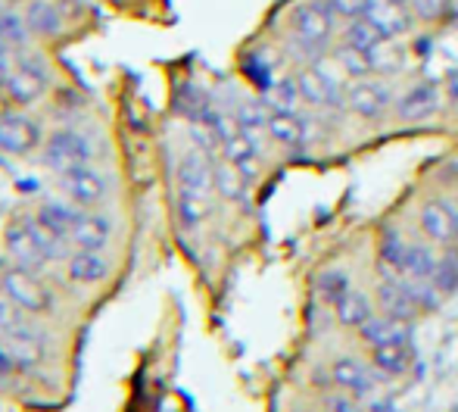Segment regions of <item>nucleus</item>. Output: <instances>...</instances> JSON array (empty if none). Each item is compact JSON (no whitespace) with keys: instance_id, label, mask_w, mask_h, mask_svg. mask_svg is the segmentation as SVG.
Here are the masks:
<instances>
[{"instance_id":"nucleus-1","label":"nucleus","mask_w":458,"mask_h":412,"mask_svg":"<svg viewBox=\"0 0 458 412\" xmlns=\"http://www.w3.org/2000/svg\"><path fill=\"white\" fill-rule=\"evenodd\" d=\"M340 25L344 22L337 19L327 0H309V4H300L290 13V38L321 50V54H325L327 41L337 35Z\"/></svg>"},{"instance_id":"nucleus-2","label":"nucleus","mask_w":458,"mask_h":412,"mask_svg":"<svg viewBox=\"0 0 458 412\" xmlns=\"http://www.w3.org/2000/svg\"><path fill=\"white\" fill-rule=\"evenodd\" d=\"M44 163L54 172H60V176L69 169H79V166H91L94 163L91 138L75 132V128H60L44 144Z\"/></svg>"},{"instance_id":"nucleus-3","label":"nucleus","mask_w":458,"mask_h":412,"mask_svg":"<svg viewBox=\"0 0 458 412\" xmlns=\"http://www.w3.org/2000/svg\"><path fill=\"white\" fill-rule=\"evenodd\" d=\"M4 91L16 107H29V103H35L47 91V69H44L41 60H35V56H22V60H16V66L10 69V75H6Z\"/></svg>"},{"instance_id":"nucleus-4","label":"nucleus","mask_w":458,"mask_h":412,"mask_svg":"<svg viewBox=\"0 0 458 412\" xmlns=\"http://www.w3.org/2000/svg\"><path fill=\"white\" fill-rule=\"evenodd\" d=\"M0 285L10 291V297L16 300L25 313H47V309L54 306V297H50L47 288L31 275V269L19 266V262L13 269H6Z\"/></svg>"},{"instance_id":"nucleus-5","label":"nucleus","mask_w":458,"mask_h":412,"mask_svg":"<svg viewBox=\"0 0 458 412\" xmlns=\"http://www.w3.org/2000/svg\"><path fill=\"white\" fill-rule=\"evenodd\" d=\"M63 194L79 206H100L109 194V185L94 166H79V169H69L60 176Z\"/></svg>"},{"instance_id":"nucleus-6","label":"nucleus","mask_w":458,"mask_h":412,"mask_svg":"<svg viewBox=\"0 0 458 412\" xmlns=\"http://www.w3.org/2000/svg\"><path fill=\"white\" fill-rule=\"evenodd\" d=\"M346 107L352 109L356 116L374 122L386 113V107H393V91L380 82H365L359 79L356 85L346 88Z\"/></svg>"},{"instance_id":"nucleus-7","label":"nucleus","mask_w":458,"mask_h":412,"mask_svg":"<svg viewBox=\"0 0 458 412\" xmlns=\"http://www.w3.org/2000/svg\"><path fill=\"white\" fill-rule=\"evenodd\" d=\"M393 107H396V116L403 122H424L428 116H434L440 109V88L434 82H418V85L405 88L393 100Z\"/></svg>"},{"instance_id":"nucleus-8","label":"nucleus","mask_w":458,"mask_h":412,"mask_svg":"<svg viewBox=\"0 0 458 412\" xmlns=\"http://www.w3.org/2000/svg\"><path fill=\"white\" fill-rule=\"evenodd\" d=\"M362 16L380 31V35L386 38V41H393V38H403L405 31L411 29V22H415L411 10L393 4V0H365Z\"/></svg>"},{"instance_id":"nucleus-9","label":"nucleus","mask_w":458,"mask_h":412,"mask_svg":"<svg viewBox=\"0 0 458 412\" xmlns=\"http://www.w3.org/2000/svg\"><path fill=\"white\" fill-rule=\"evenodd\" d=\"M41 144V128L22 113H0V150L29 153Z\"/></svg>"},{"instance_id":"nucleus-10","label":"nucleus","mask_w":458,"mask_h":412,"mask_svg":"<svg viewBox=\"0 0 458 412\" xmlns=\"http://www.w3.org/2000/svg\"><path fill=\"white\" fill-rule=\"evenodd\" d=\"M178 185H182V191H191V194L212 197V191H216V166L209 163L206 150L184 153L182 166H178Z\"/></svg>"},{"instance_id":"nucleus-11","label":"nucleus","mask_w":458,"mask_h":412,"mask_svg":"<svg viewBox=\"0 0 458 412\" xmlns=\"http://www.w3.org/2000/svg\"><path fill=\"white\" fill-rule=\"evenodd\" d=\"M6 250H10L13 260L25 269H35L47 260L44 250H41V244H38L35 231H31L29 219H19V222H13L10 228H6Z\"/></svg>"},{"instance_id":"nucleus-12","label":"nucleus","mask_w":458,"mask_h":412,"mask_svg":"<svg viewBox=\"0 0 458 412\" xmlns=\"http://www.w3.org/2000/svg\"><path fill=\"white\" fill-rule=\"evenodd\" d=\"M418 222H421V231L434 244H453L455 241V212H453V206H446L443 201L424 203Z\"/></svg>"},{"instance_id":"nucleus-13","label":"nucleus","mask_w":458,"mask_h":412,"mask_svg":"<svg viewBox=\"0 0 458 412\" xmlns=\"http://www.w3.org/2000/svg\"><path fill=\"white\" fill-rule=\"evenodd\" d=\"M25 19H29L31 35L38 38H56L66 29V16H63V6L56 0H29Z\"/></svg>"},{"instance_id":"nucleus-14","label":"nucleus","mask_w":458,"mask_h":412,"mask_svg":"<svg viewBox=\"0 0 458 412\" xmlns=\"http://www.w3.org/2000/svg\"><path fill=\"white\" fill-rule=\"evenodd\" d=\"M113 237V222L103 212H81L72 228V241L79 250H103Z\"/></svg>"},{"instance_id":"nucleus-15","label":"nucleus","mask_w":458,"mask_h":412,"mask_svg":"<svg viewBox=\"0 0 458 412\" xmlns=\"http://www.w3.org/2000/svg\"><path fill=\"white\" fill-rule=\"evenodd\" d=\"M222 153L231 166H237V172H241L247 182L259 178V147H256L243 132L231 134V138L222 144Z\"/></svg>"},{"instance_id":"nucleus-16","label":"nucleus","mask_w":458,"mask_h":412,"mask_svg":"<svg viewBox=\"0 0 458 412\" xmlns=\"http://www.w3.org/2000/svg\"><path fill=\"white\" fill-rule=\"evenodd\" d=\"M371 363L380 375H405L415 363L409 340H396V344H380L371 347Z\"/></svg>"},{"instance_id":"nucleus-17","label":"nucleus","mask_w":458,"mask_h":412,"mask_svg":"<svg viewBox=\"0 0 458 412\" xmlns=\"http://www.w3.org/2000/svg\"><path fill=\"white\" fill-rule=\"evenodd\" d=\"M331 378L352 397H365L374 391V372L362 365L359 359H337L331 365Z\"/></svg>"},{"instance_id":"nucleus-18","label":"nucleus","mask_w":458,"mask_h":412,"mask_svg":"<svg viewBox=\"0 0 458 412\" xmlns=\"http://www.w3.org/2000/svg\"><path fill=\"white\" fill-rule=\"evenodd\" d=\"M362 340L368 347H380V344H396V340L409 338V322L396 319V315H371L362 328H359Z\"/></svg>"},{"instance_id":"nucleus-19","label":"nucleus","mask_w":458,"mask_h":412,"mask_svg":"<svg viewBox=\"0 0 458 412\" xmlns=\"http://www.w3.org/2000/svg\"><path fill=\"white\" fill-rule=\"evenodd\" d=\"M377 304L386 315H396L403 322H411L418 313V304L411 300V294L405 291V285L399 279H386L377 285Z\"/></svg>"},{"instance_id":"nucleus-20","label":"nucleus","mask_w":458,"mask_h":412,"mask_svg":"<svg viewBox=\"0 0 458 412\" xmlns=\"http://www.w3.org/2000/svg\"><path fill=\"white\" fill-rule=\"evenodd\" d=\"M106 275H109V262L100 250H79L69 260V279L79 281V285H100Z\"/></svg>"},{"instance_id":"nucleus-21","label":"nucleus","mask_w":458,"mask_h":412,"mask_svg":"<svg viewBox=\"0 0 458 412\" xmlns=\"http://www.w3.org/2000/svg\"><path fill=\"white\" fill-rule=\"evenodd\" d=\"M268 138L275 144L296 150V147L306 144V125L296 113H272L268 116Z\"/></svg>"},{"instance_id":"nucleus-22","label":"nucleus","mask_w":458,"mask_h":412,"mask_svg":"<svg viewBox=\"0 0 458 412\" xmlns=\"http://www.w3.org/2000/svg\"><path fill=\"white\" fill-rule=\"evenodd\" d=\"M437 266H440V256L434 253V247H430V244H409V250H405L403 279L434 281Z\"/></svg>"},{"instance_id":"nucleus-23","label":"nucleus","mask_w":458,"mask_h":412,"mask_svg":"<svg viewBox=\"0 0 458 412\" xmlns=\"http://www.w3.org/2000/svg\"><path fill=\"white\" fill-rule=\"evenodd\" d=\"M79 216L81 212L75 210L72 203H63V201H47L38 210V222L47 225V228L60 237H72V228H75V222H79Z\"/></svg>"},{"instance_id":"nucleus-24","label":"nucleus","mask_w":458,"mask_h":412,"mask_svg":"<svg viewBox=\"0 0 458 412\" xmlns=\"http://www.w3.org/2000/svg\"><path fill=\"white\" fill-rule=\"evenodd\" d=\"M334 63H337L340 73H344L346 79H352V82L374 75L371 50H359V47H352V44H340V47L334 50Z\"/></svg>"},{"instance_id":"nucleus-25","label":"nucleus","mask_w":458,"mask_h":412,"mask_svg":"<svg viewBox=\"0 0 458 412\" xmlns=\"http://www.w3.org/2000/svg\"><path fill=\"white\" fill-rule=\"evenodd\" d=\"M334 313H337V322L346 328H362L368 319H371V304H368V297L362 291H356L352 288L346 297H340L337 304H334Z\"/></svg>"},{"instance_id":"nucleus-26","label":"nucleus","mask_w":458,"mask_h":412,"mask_svg":"<svg viewBox=\"0 0 458 412\" xmlns=\"http://www.w3.org/2000/svg\"><path fill=\"white\" fill-rule=\"evenodd\" d=\"M0 41L10 44L13 50H22L25 44L31 41V29H29V19L25 13L19 10H0Z\"/></svg>"},{"instance_id":"nucleus-27","label":"nucleus","mask_w":458,"mask_h":412,"mask_svg":"<svg viewBox=\"0 0 458 412\" xmlns=\"http://www.w3.org/2000/svg\"><path fill=\"white\" fill-rule=\"evenodd\" d=\"M266 100H268V107H272V113H296L300 103H306L300 94V82L290 79V75L287 79H277L275 85L268 88Z\"/></svg>"},{"instance_id":"nucleus-28","label":"nucleus","mask_w":458,"mask_h":412,"mask_svg":"<svg viewBox=\"0 0 458 412\" xmlns=\"http://www.w3.org/2000/svg\"><path fill=\"white\" fill-rule=\"evenodd\" d=\"M344 44H352V47H359V50H374V47H380V44H386V38L380 35L365 16H359V19L344 22Z\"/></svg>"},{"instance_id":"nucleus-29","label":"nucleus","mask_w":458,"mask_h":412,"mask_svg":"<svg viewBox=\"0 0 458 412\" xmlns=\"http://www.w3.org/2000/svg\"><path fill=\"white\" fill-rule=\"evenodd\" d=\"M216 191L225 201H243L247 197V178L237 172V166L225 159V163L216 166Z\"/></svg>"},{"instance_id":"nucleus-30","label":"nucleus","mask_w":458,"mask_h":412,"mask_svg":"<svg viewBox=\"0 0 458 412\" xmlns=\"http://www.w3.org/2000/svg\"><path fill=\"white\" fill-rule=\"evenodd\" d=\"M405 250H409V244L403 241V237L396 235V231H386L384 237H380V262H384L386 269H390L393 275H403V266H405Z\"/></svg>"},{"instance_id":"nucleus-31","label":"nucleus","mask_w":458,"mask_h":412,"mask_svg":"<svg viewBox=\"0 0 458 412\" xmlns=\"http://www.w3.org/2000/svg\"><path fill=\"white\" fill-rule=\"evenodd\" d=\"M178 216H182L184 228H197V225L209 216V197L182 191V194H178Z\"/></svg>"},{"instance_id":"nucleus-32","label":"nucleus","mask_w":458,"mask_h":412,"mask_svg":"<svg viewBox=\"0 0 458 412\" xmlns=\"http://www.w3.org/2000/svg\"><path fill=\"white\" fill-rule=\"evenodd\" d=\"M318 291H321V300L334 306L340 297H346V294L352 291V281L344 269H327V272L318 279Z\"/></svg>"},{"instance_id":"nucleus-33","label":"nucleus","mask_w":458,"mask_h":412,"mask_svg":"<svg viewBox=\"0 0 458 412\" xmlns=\"http://www.w3.org/2000/svg\"><path fill=\"white\" fill-rule=\"evenodd\" d=\"M22 313L25 309L10 297V291H6L4 285H0V331L16 334V331H22V328H29V322L22 319Z\"/></svg>"},{"instance_id":"nucleus-34","label":"nucleus","mask_w":458,"mask_h":412,"mask_svg":"<svg viewBox=\"0 0 458 412\" xmlns=\"http://www.w3.org/2000/svg\"><path fill=\"white\" fill-rule=\"evenodd\" d=\"M434 285L440 294H455L458 291V250H449L446 256H440Z\"/></svg>"},{"instance_id":"nucleus-35","label":"nucleus","mask_w":458,"mask_h":412,"mask_svg":"<svg viewBox=\"0 0 458 412\" xmlns=\"http://www.w3.org/2000/svg\"><path fill=\"white\" fill-rule=\"evenodd\" d=\"M411 16L418 22H440L449 16V0H411Z\"/></svg>"},{"instance_id":"nucleus-36","label":"nucleus","mask_w":458,"mask_h":412,"mask_svg":"<svg viewBox=\"0 0 458 412\" xmlns=\"http://www.w3.org/2000/svg\"><path fill=\"white\" fill-rule=\"evenodd\" d=\"M327 4L337 13L340 22H350V19H359L365 13V0H327Z\"/></svg>"},{"instance_id":"nucleus-37","label":"nucleus","mask_w":458,"mask_h":412,"mask_svg":"<svg viewBox=\"0 0 458 412\" xmlns=\"http://www.w3.org/2000/svg\"><path fill=\"white\" fill-rule=\"evenodd\" d=\"M13 47L10 44H4L0 41V88H4V82H6V75H10V69L16 66V60H13Z\"/></svg>"},{"instance_id":"nucleus-38","label":"nucleus","mask_w":458,"mask_h":412,"mask_svg":"<svg viewBox=\"0 0 458 412\" xmlns=\"http://www.w3.org/2000/svg\"><path fill=\"white\" fill-rule=\"evenodd\" d=\"M331 407H334V412H365V409L356 403V397H352V400H350V397H334Z\"/></svg>"},{"instance_id":"nucleus-39","label":"nucleus","mask_w":458,"mask_h":412,"mask_svg":"<svg viewBox=\"0 0 458 412\" xmlns=\"http://www.w3.org/2000/svg\"><path fill=\"white\" fill-rule=\"evenodd\" d=\"M16 369V363L10 359V353H6V347L0 344V375H6V372H13Z\"/></svg>"},{"instance_id":"nucleus-40","label":"nucleus","mask_w":458,"mask_h":412,"mask_svg":"<svg viewBox=\"0 0 458 412\" xmlns=\"http://www.w3.org/2000/svg\"><path fill=\"white\" fill-rule=\"evenodd\" d=\"M371 412H403V409H399L396 403L386 400V397H384V400H374V403H371Z\"/></svg>"},{"instance_id":"nucleus-41","label":"nucleus","mask_w":458,"mask_h":412,"mask_svg":"<svg viewBox=\"0 0 458 412\" xmlns=\"http://www.w3.org/2000/svg\"><path fill=\"white\" fill-rule=\"evenodd\" d=\"M446 91H449V100L458 107V73L449 75V82H446Z\"/></svg>"},{"instance_id":"nucleus-42","label":"nucleus","mask_w":458,"mask_h":412,"mask_svg":"<svg viewBox=\"0 0 458 412\" xmlns=\"http://www.w3.org/2000/svg\"><path fill=\"white\" fill-rule=\"evenodd\" d=\"M393 4H399V6H405V10H411V0H393Z\"/></svg>"},{"instance_id":"nucleus-43","label":"nucleus","mask_w":458,"mask_h":412,"mask_svg":"<svg viewBox=\"0 0 458 412\" xmlns=\"http://www.w3.org/2000/svg\"><path fill=\"white\" fill-rule=\"evenodd\" d=\"M453 212H455V244H458V206H455Z\"/></svg>"},{"instance_id":"nucleus-44","label":"nucleus","mask_w":458,"mask_h":412,"mask_svg":"<svg viewBox=\"0 0 458 412\" xmlns=\"http://www.w3.org/2000/svg\"><path fill=\"white\" fill-rule=\"evenodd\" d=\"M6 6H10V0H0V10H6Z\"/></svg>"},{"instance_id":"nucleus-45","label":"nucleus","mask_w":458,"mask_h":412,"mask_svg":"<svg viewBox=\"0 0 458 412\" xmlns=\"http://www.w3.org/2000/svg\"><path fill=\"white\" fill-rule=\"evenodd\" d=\"M69 4H81V0H69Z\"/></svg>"}]
</instances>
